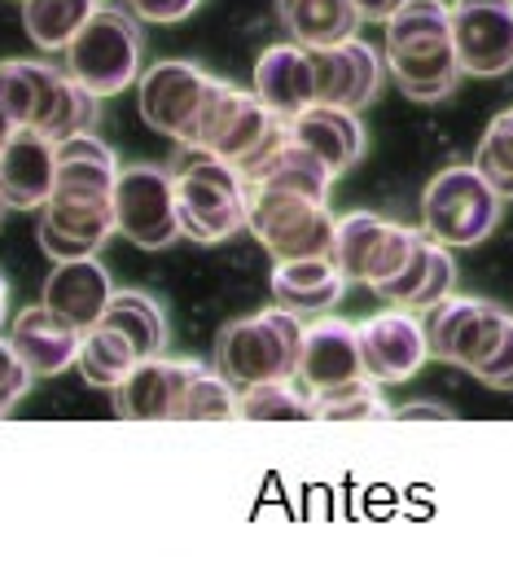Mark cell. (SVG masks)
Instances as JSON below:
<instances>
[{"instance_id":"f1b7e54d","label":"cell","mask_w":513,"mask_h":566,"mask_svg":"<svg viewBox=\"0 0 513 566\" xmlns=\"http://www.w3.org/2000/svg\"><path fill=\"white\" fill-rule=\"evenodd\" d=\"M242 422H316V396L299 378H276L238 391Z\"/></svg>"},{"instance_id":"3957f363","label":"cell","mask_w":513,"mask_h":566,"mask_svg":"<svg viewBox=\"0 0 513 566\" xmlns=\"http://www.w3.org/2000/svg\"><path fill=\"white\" fill-rule=\"evenodd\" d=\"M145 62V35H140V18L119 4H102L84 31L71 40L66 49V75L75 84H84L97 97H115L140 80Z\"/></svg>"},{"instance_id":"277c9868","label":"cell","mask_w":513,"mask_h":566,"mask_svg":"<svg viewBox=\"0 0 513 566\" xmlns=\"http://www.w3.org/2000/svg\"><path fill=\"white\" fill-rule=\"evenodd\" d=\"M176 202H180V229L189 242H224L238 229H247L251 216V185L242 167L198 154L185 167H176Z\"/></svg>"},{"instance_id":"74e56055","label":"cell","mask_w":513,"mask_h":566,"mask_svg":"<svg viewBox=\"0 0 513 566\" xmlns=\"http://www.w3.org/2000/svg\"><path fill=\"white\" fill-rule=\"evenodd\" d=\"M404 4H408V0H356V9H360L365 22H390Z\"/></svg>"},{"instance_id":"8992f818","label":"cell","mask_w":513,"mask_h":566,"mask_svg":"<svg viewBox=\"0 0 513 566\" xmlns=\"http://www.w3.org/2000/svg\"><path fill=\"white\" fill-rule=\"evenodd\" d=\"M224 80H216L211 71L193 66V62H180V57H163L154 66L140 71L136 80V106H140V119L171 137V142L198 149V133H202V115L211 106V97L220 93Z\"/></svg>"},{"instance_id":"836d02e7","label":"cell","mask_w":513,"mask_h":566,"mask_svg":"<svg viewBox=\"0 0 513 566\" xmlns=\"http://www.w3.org/2000/svg\"><path fill=\"white\" fill-rule=\"evenodd\" d=\"M31 387V369L22 365V356L13 352L9 338H0V413H9Z\"/></svg>"},{"instance_id":"5bb4252c","label":"cell","mask_w":513,"mask_h":566,"mask_svg":"<svg viewBox=\"0 0 513 566\" xmlns=\"http://www.w3.org/2000/svg\"><path fill=\"white\" fill-rule=\"evenodd\" d=\"M119 158L106 142L93 133L57 142V189L49 202L62 207H93V211H115V180H119Z\"/></svg>"},{"instance_id":"d6a6232c","label":"cell","mask_w":513,"mask_h":566,"mask_svg":"<svg viewBox=\"0 0 513 566\" xmlns=\"http://www.w3.org/2000/svg\"><path fill=\"white\" fill-rule=\"evenodd\" d=\"M474 167L488 176V185H492L505 202H513V111L492 119V128H488L483 142H479Z\"/></svg>"},{"instance_id":"44dd1931","label":"cell","mask_w":513,"mask_h":566,"mask_svg":"<svg viewBox=\"0 0 513 566\" xmlns=\"http://www.w3.org/2000/svg\"><path fill=\"white\" fill-rule=\"evenodd\" d=\"M255 93L276 119H294L307 106H316V62L312 49L281 40L268 44L255 62Z\"/></svg>"},{"instance_id":"4dcf8cb0","label":"cell","mask_w":513,"mask_h":566,"mask_svg":"<svg viewBox=\"0 0 513 566\" xmlns=\"http://www.w3.org/2000/svg\"><path fill=\"white\" fill-rule=\"evenodd\" d=\"M316 396V422H386L395 418V409L378 396L374 378H356L329 391H312Z\"/></svg>"},{"instance_id":"9c48e42d","label":"cell","mask_w":513,"mask_h":566,"mask_svg":"<svg viewBox=\"0 0 513 566\" xmlns=\"http://www.w3.org/2000/svg\"><path fill=\"white\" fill-rule=\"evenodd\" d=\"M115 233L140 251H167L185 238L176 176L154 163H132L115 180Z\"/></svg>"},{"instance_id":"603a6c76","label":"cell","mask_w":513,"mask_h":566,"mask_svg":"<svg viewBox=\"0 0 513 566\" xmlns=\"http://www.w3.org/2000/svg\"><path fill=\"white\" fill-rule=\"evenodd\" d=\"M457 285V264H452V251L435 238H417L408 264L399 269V277H390L386 285H378L374 294L390 303V307H408V312H426L435 303H443Z\"/></svg>"},{"instance_id":"30bf717a","label":"cell","mask_w":513,"mask_h":566,"mask_svg":"<svg viewBox=\"0 0 513 566\" xmlns=\"http://www.w3.org/2000/svg\"><path fill=\"white\" fill-rule=\"evenodd\" d=\"M421 233L404 229L399 220H386L378 211H352L338 220L334 229V251L329 260L343 269V277L356 285L378 290L390 277H399V269L408 264L412 247Z\"/></svg>"},{"instance_id":"d590c367","label":"cell","mask_w":513,"mask_h":566,"mask_svg":"<svg viewBox=\"0 0 513 566\" xmlns=\"http://www.w3.org/2000/svg\"><path fill=\"white\" fill-rule=\"evenodd\" d=\"M483 387H492V391H513V329H510V338H505V347L474 374Z\"/></svg>"},{"instance_id":"4316f807","label":"cell","mask_w":513,"mask_h":566,"mask_svg":"<svg viewBox=\"0 0 513 566\" xmlns=\"http://www.w3.org/2000/svg\"><path fill=\"white\" fill-rule=\"evenodd\" d=\"M106 325H115V329L128 338L140 360L163 356V352H167V338H171L163 303L149 298L145 290H115L111 312H106Z\"/></svg>"},{"instance_id":"7402d4cb","label":"cell","mask_w":513,"mask_h":566,"mask_svg":"<svg viewBox=\"0 0 513 566\" xmlns=\"http://www.w3.org/2000/svg\"><path fill=\"white\" fill-rule=\"evenodd\" d=\"M111 298H115V282H111V273H106V264L97 255L57 260L49 282H44V303L57 316H66L75 329H84V334L106 321Z\"/></svg>"},{"instance_id":"2e32d148","label":"cell","mask_w":513,"mask_h":566,"mask_svg":"<svg viewBox=\"0 0 513 566\" xmlns=\"http://www.w3.org/2000/svg\"><path fill=\"white\" fill-rule=\"evenodd\" d=\"M242 176H247L251 189H285V193H303V198H316V202H329V185L338 180L334 167H325L307 145L290 137V119H281L272 142L242 167Z\"/></svg>"},{"instance_id":"b9f144b4","label":"cell","mask_w":513,"mask_h":566,"mask_svg":"<svg viewBox=\"0 0 513 566\" xmlns=\"http://www.w3.org/2000/svg\"><path fill=\"white\" fill-rule=\"evenodd\" d=\"M0 418H4V413H0Z\"/></svg>"},{"instance_id":"d4e9b609","label":"cell","mask_w":513,"mask_h":566,"mask_svg":"<svg viewBox=\"0 0 513 566\" xmlns=\"http://www.w3.org/2000/svg\"><path fill=\"white\" fill-rule=\"evenodd\" d=\"M347 290L343 269L329 255L316 260H276L272 269V298L294 316H325Z\"/></svg>"},{"instance_id":"484cf974","label":"cell","mask_w":513,"mask_h":566,"mask_svg":"<svg viewBox=\"0 0 513 566\" xmlns=\"http://www.w3.org/2000/svg\"><path fill=\"white\" fill-rule=\"evenodd\" d=\"M276 13H281V27L290 31V40L303 49L343 44L365 22L356 0H276Z\"/></svg>"},{"instance_id":"ab89813d","label":"cell","mask_w":513,"mask_h":566,"mask_svg":"<svg viewBox=\"0 0 513 566\" xmlns=\"http://www.w3.org/2000/svg\"><path fill=\"white\" fill-rule=\"evenodd\" d=\"M9 325V285H4V277H0V329Z\"/></svg>"},{"instance_id":"7a4b0ae2","label":"cell","mask_w":513,"mask_h":566,"mask_svg":"<svg viewBox=\"0 0 513 566\" xmlns=\"http://www.w3.org/2000/svg\"><path fill=\"white\" fill-rule=\"evenodd\" d=\"M303 338H307L303 316H294L281 303H272V307L238 316V321H229L220 329L216 369L238 391L259 387V382H276V378H299Z\"/></svg>"},{"instance_id":"7c38bea8","label":"cell","mask_w":513,"mask_h":566,"mask_svg":"<svg viewBox=\"0 0 513 566\" xmlns=\"http://www.w3.org/2000/svg\"><path fill=\"white\" fill-rule=\"evenodd\" d=\"M452 40L465 75L513 71V0H452Z\"/></svg>"},{"instance_id":"83f0119b","label":"cell","mask_w":513,"mask_h":566,"mask_svg":"<svg viewBox=\"0 0 513 566\" xmlns=\"http://www.w3.org/2000/svg\"><path fill=\"white\" fill-rule=\"evenodd\" d=\"M102 0H22V27L40 53H66Z\"/></svg>"},{"instance_id":"6da1fadb","label":"cell","mask_w":513,"mask_h":566,"mask_svg":"<svg viewBox=\"0 0 513 566\" xmlns=\"http://www.w3.org/2000/svg\"><path fill=\"white\" fill-rule=\"evenodd\" d=\"M386 71H395L399 88L412 102H443L461 84V57L452 40V4L443 0H408L386 22Z\"/></svg>"},{"instance_id":"9a60e30c","label":"cell","mask_w":513,"mask_h":566,"mask_svg":"<svg viewBox=\"0 0 513 566\" xmlns=\"http://www.w3.org/2000/svg\"><path fill=\"white\" fill-rule=\"evenodd\" d=\"M312 62H316V102L321 106L365 111L383 93V57L360 35L329 44V49H312Z\"/></svg>"},{"instance_id":"ffe728a7","label":"cell","mask_w":513,"mask_h":566,"mask_svg":"<svg viewBox=\"0 0 513 566\" xmlns=\"http://www.w3.org/2000/svg\"><path fill=\"white\" fill-rule=\"evenodd\" d=\"M365 378V360H360V325L338 321V316H321L307 325L303 338V360H299V382L307 391H329L343 382Z\"/></svg>"},{"instance_id":"ba28073f","label":"cell","mask_w":513,"mask_h":566,"mask_svg":"<svg viewBox=\"0 0 513 566\" xmlns=\"http://www.w3.org/2000/svg\"><path fill=\"white\" fill-rule=\"evenodd\" d=\"M247 229L259 238V247H268L272 260H316L334 251L338 220L329 216V202L285 189H251Z\"/></svg>"},{"instance_id":"e0dca14e","label":"cell","mask_w":513,"mask_h":566,"mask_svg":"<svg viewBox=\"0 0 513 566\" xmlns=\"http://www.w3.org/2000/svg\"><path fill=\"white\" fill-rule=\"evenodd\" d=\"M57 189V142L35 128H18L0 149V198L9 211H44Z\"/></svg>"},{"instance_id":"5b68a950","label":"cell","mask_w":513,"mask_h":566,"mask_svg":"<svg viewBox=\"0 0 513 566\" xmlns=\"http://www.w3.org/2000/svg\"><path fill=\"white\" fill-rule=\"evenodd\" d=\"M505 198L474 163L443 167L421 193V233L443 247H483L501 224Z\"/></svg>"},{"instance_id":"4fadbf2b","label":"cell","mask_w":513,"mask_h":566,"mask_svg":"<svg viewBox=\"0 0 513 566\" xmlns=\"http://www.w3.org/2000/svg\"><path fill=\"white\" fill-rule=\"evenodd\" d=\"M360 360H365V378H374L378 387L417 378V369L430 360L421 316L408 307H386L369 316L360 325Z\"/></svg>"},{"instance_id":"1f68e13d","label":"cell","mask_w":513,"mask_h":566,"mask_svg":"<svg viewBox=\"0 0 513 566\" xmlns=\"http://www.w3.org/2000/svg\"><path fill=\"white\" fill-rule=\"evenodd\" d=\"M229 418H238V387L220 369L202 365L193 374V382L185 387L176 422H229Z\"/></svg>"},{"instance_id":"ac0fdd59","label":"cell","mask_w":513,"mask_h":566,"mask_svg":"<svg viewBox=\"0 0 513 566\" xmlns=\"http://www.w3.org/2000/svg\"><path fill=\"white\" fill-rule=\"evenodd\" d=\"M202 365L198 360H171V356H149L115 387V405L128 422H176L185 387L193 382Z\"/></svg>"},{"instance_id":"8d00e7d4","label":"cell","mask_w":513,"mask_h":566,"mask_svg":"<svg viewBox=\"0 0 513 566\" xmlns=\"http://www.w3.org/2000/svg\"><path fill=\"white\" fill-rule=\"evenodd\" d=\"M417 418H435V422H452V409H448V405H430V400H421V405H404V409H395V422H417Z\"/></svg>"},{"instance_id":"52a82bcc","label":"cell","mask_w":513,"mask_h":566,"mask_svg":"<svg viewBox=\"0 0 513 566\" xmlns=\"http://www.w3.org/2000/svg\"><path fill=\"white\" fill-rule=\"evenodd\" d=\"M421 329H426V347L435 360L461 365L470 374H479L510 338L513 316L505 307L488 303V298H465V294H448L443 303L421 312Z\"/></svg>"},{"instance_id":"e575fe53","label":"cell","mask_w":513,"mask_h":566,"mask_svg":"<svg viewBox=\"0 0 513 566\" xmlns=\"http://www.w3.org/2000/svg\"><path fill=\"white\" fill-rule=\"evenodd\" d=\"M202 0H124V9H132L140 22H154V27H171V22H185Z\"/></svg>"},{"instance_id":"f35d334b","label":"cell","mask_w":513,"mask_h":566,"mask_svg":"<svg viewBox=\"0 0 513 566\" xmlns=\"http://www.w3.org/2000/svg\"><path fill=\"white\" fill-rule=\"evenodd\" d=\"M13 133H18V124H13V119L4 115V106H0V149L13 142Z\"/></svg>"},{"instance_id":"d6986e66","label":"cell","mask_w":513,"mask_h":566,"mask_svg":"<svg viewBox=\"0 0 513 566\" xmlns=\"http://www.w3.org/2000/svg\"><path fill=\"white\" fill-rule=\"evenodd\" d=\"M9 343L22 356V365L31 369V378H57L80 360L84 347V329H75L66 316H57L49 303L22 307L9 325Z\"/></svg>"},{"instance_id":"f546056e","label":"cell","mask_w":513,"mask_h":566,"mask_svg":"<svg viewBox=\"0 0 513 566\" xmlns=\"http://www.w3.org/2000/svg\"><path fill=\"white\" fill-rule=\"evenodd\" d=\"M136 365H140L136 347H132L115 325H106V321L84 334V347H80V360H75V369L84 374V382L88 387H106V391H115Z\"/></svg>"},{"instance_id":"8fae6325","label":"cell","mask_w":513,"mask_h":566,"mask_svg":"<svg viewBox=\"0 0 513 566\" xmlns=\"http://www.w3.org/2000/svg\"><path fill=\"white\" fill-rule=\"evenodd\" d=\"M281 128V119L263 106L259 93H247L238 84H220V93L211 97L207 115H202V133H198V149L216 154L233 167H247L263 145L272 142V133Z\"/></svg>"},{"instance_id":"60d3db41","label":"cell","mask_w":513,"mask_h":566,"mask_svg":"<svg viewBox=\"0 0 513 566\" xmlns=\"http://www.w3.org/2000/svg\"><path fill=\"white\" fill-rule=\"evenodd\" d=\"M4 211H9V207H4V198H0V216H4Z\"/></svg>"},{"instance_id":"cb8c5ba5","label":"cell","mask_w":513,"mask_h":566,"mask_svg":"<svg viewBox=\"0 0 513 566\" xmlns=\"http://www.w3.org/2000/svg\"><path fill=\"white\" fill-rule=\"evenodd\" d=\"M290 137L299 145H307L325 167H334L338 176L352 171L365 154V124H360V111H347V106H307L303 115L290 119Z\"/></svg>"}]
</instances>
